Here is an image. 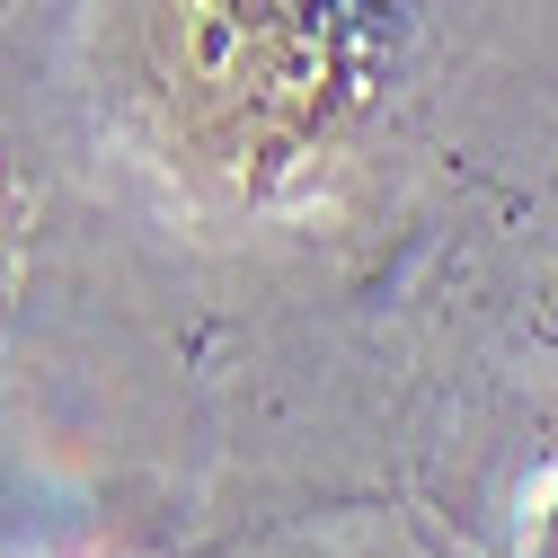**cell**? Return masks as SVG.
<instances>
[{
  "mask_svg": "<svg viewBox=\"0 0 558 558\" xmlns=\"http://www.w3.org/2000/svg\"><path fill=\"white\" fill-rule=\"evenodd\" d=\"M390 0H151L169 89L240 151H293L364 98Z\"/></svg>",
  "mask_w": 558,
  "mask_h": 558,
  "instance_id": "obj_1",
  "label": "cell"
}]
</instances>
